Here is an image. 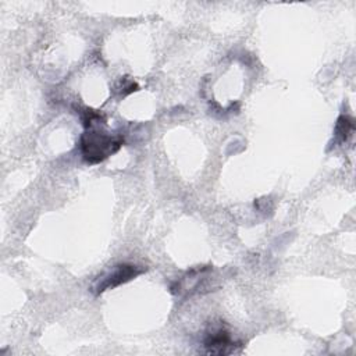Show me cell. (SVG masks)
<instances>
[{"label": "cell", "instance_id": "1", "mask_svg": "<svg viewBox=\"0 0 356 356\" xmlns=\"http://www.w3.org/2000/svg\"><path fill=\"white\" fill-rule=\"evenodd\" d=\"M100 128L102 127L86 128L79 139L81 154L89 164H97L106 160L118 152L124 143L121 136H111Z\"/></svg>", "mask_w": 356, "mask_h": 356}, {"label": "cell", "instance_id": "2", "mask_svg": "<svg viewBox=\"0 0 356 356\" xmlns=\"http://www.w3.org/2000/svg\"><path fill=\"white\" fill-rule=\"evenodd\" d=\"M142 273V268H139L138 266H134V264H120V266H115L111 271L100 275L92 291L99 295V293H103L104 291L107 289H113L124 282H128L129 280L135 278L136 275H139Z\"/></svg>", "mask_w": 356, "mask_h": 356}, {"label": "cell", "instance_id": "3", "mask_svg": "<svg viewBox=\"0 0 356 356\" xmlns=\"http://www.w3.org/2000/svg\"><path fill=\"white\" fill-rule=\"evenodd\" d=\"M235 345H238L236 342L232 341L229 332L222 328H213L211 331H209L203 339V346L206 353L210 355H228L232 353L235 350Z\"/></svg>", "mask_w": 356, "mask_h": 356}, {"label": "cell", "instance_id": "4", "mask_svg": "<svg viewBox=\"0 0 356 356\" xmlns=\"http://www.w3.org/2000/svg\"><path fill=\"white\" fill-rule=\"evenodd\" d=\"M353 120L348 115H341L337 121V125H335V131H334V136H335V140L339 142V143H343L348 140V138L352 135L353 132Z\"/></svg>", "mask_w": 356, "mask_h": 356}]
</instances>
